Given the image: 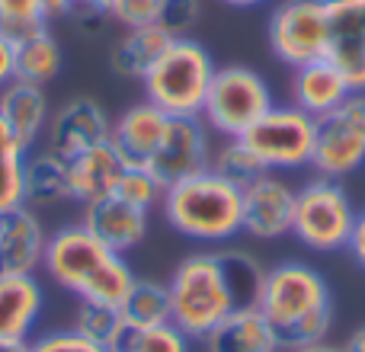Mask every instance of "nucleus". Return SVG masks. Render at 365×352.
<instances>
[{"label": "nucleus", "mask_w": 365, "mask_h": 352, "mask_svg": "<svg viewBox=\"0 0 365 352\" xmlns=\"http://www.w3.org/2000/svg\"><path fill=\"white\" fill-rule=\"evenodd\" d=\"M42 272L64 291L77 295V301H96L109 308H122L138 279L128 259L103 247L81 221L48 234Z\"/></svg>", "instance_id": "1"}, {"label": "nucleus", "mask_w": 365, "mask_h": 352, "mask_svg": "<svg viewBox=\"0 0 365 352\" xmlns=\"http://www.w3.org/2000/svg\"><path fill=\"white\" fill-rule=\"evenodd\" d=\"M164 221L173 234L205 247H225L244 234V189L208 167L164 189Z\"/></svg>", "instance_id": "2"}, {"label": "nucleus", "mask_w": 365, "mask_h": 352, "mask_svg": "<svg viewBox=\"0 0 365 352\" xmlns=\"http://www.w3.org/2000/svg\"><path fill=\"white\" fill-rule=\"evenodd\" d=\"M167 289H170V321L192 343H199L231 311H237L218 247L182 257L173 276L167 279Z\"/></svg>", "instance_id": "3"}, {"label": "nucleus", "mask_w": 365, "mask_h": 352, "mask_svg": "<svg viewBox=\"0 0 365 352\" xmlns=\"http://www.w3.org/2000/svg\"><path fill=\"white\" fill-rule=\"evenodd\" d=\"M218 64L205 51V45L192 36L170 38L164 55L145 74V100H151L167 115H202L212 77Z\"/></svg>", "instance_id": "4"}, {"label": "nucleus", "mask_w": 365, "mask_h": 352, "mask_svg": "<svg viewBox=\"0 0 365 352\" xmlns=\"http://www.w3.org/2000/svg\"><path fill=\"white\" fill-rule=\"evenodd\" d=\"M356 205L340 180L317 176L304 180L295 189V218L292 237L311 253H336L346 250L356 224Z\"/></svg>", "instance_id": "5"}, {"label": "nucleus", "mask_w": 365, "mask_h": 352, "mask_svg": "<svg viewBox=\"0 0 365 352\" xmlns=\"http://www.w3.org/2000/svg\"><path fill=\"white\" fill-rule=\"evenodd\" d=\"M272 106L276 96L263 74L244 64H225L212 77L202 106V122L221 138H244Z\"/></svg>", "instance_id": "6"}, {"label": "nucleus", "mask_w": 365, "mask_h": 352, "mask_svg": "<svg viewBox=\"0 0 365 352\" xmlns=\"http://www.w3.org/2000/svg\"><path fill=\"white\" fill-rule=\"evenodd\" d=\"M259 164L272 173L308 170L317 147V119L295 103H276L250 132L244 135Z\"/></svg>", "instance_id": "7"}, {"label": "nucleus", "mask_w": 365, "mask_h": 352, "mask_svg": "<svg viewBox=\"0 0 365 352\" xmlns=\"http://www.w3.org/2000/svg\"><path fill=\"white\" fill-rule=\"evenodd\" d=\"M330 304H334V291H330L327 276L304 259H282L269 266L257 298V308L276 330Z\"/></svg>", "instance_id": "8"}, {"label": "nucleus", "mask_w": 365, "mask_h": 352, "mask_svg": "<svg viewBox=\"0 0 365 352\" xmlns=\"http://www.w3.org/2000/svg\"><path fill=\"white\" fill-rule=\"evenodd\" d=\"M269 51L292 71L321 61L330 48L327 0H279L266 23Z\"/></svg>", "instance_id": "9"}, {"label": "nucleus", "mask_w": 365, "mask_h": 352, "mask_svg": "<svg viewBox=\"0 0 365 352\" xmlns=\"http://www.w3.org/2000/svg\"><path fill=\"white\" fill-rule=\"evenodd\" d=\"M365 167V93H349L334 113L317 119V147L311 170L346 180Z\"/></svg>", "instance_id": "10"}, {"label": "nucleus", "mask_w": 365, "mask_h": 352, "mask_svg": "<svg viewBox=\"0 0 365 352\" xmlns=\"http://www.w3.org/2000/svg\"><path fill=\"white\" fill-rule=\"evenodd\" d=\"M212 151V128L202 122V115H170L164 141L158 145L148 170L167 189L170 182L208 170Z\"/></svg>", "instance_id": "11"}, {"label": "nucleus", "mask_w": 365, "mask_h": 352, "mask_svg": "<svg viewBox=\"0 0 365 352\" xmlns=\"http://www.w3.org/2000/svg\"><path fill=\"white\" fill-rule=\"evenodd\" d=\"M295 189L282 173L266 170L244 186V234L253 240H282L292 234Z\"/></svg>", "instance_id": "12"}, {"label": "nucleus", "mask_w": 365, "mask_h": 352, "mask_svg": "<svg viewBox=\"0 0 365 352\" xmlns=\"http://www.w3.org/2000/svg\"><path fill=\"white\" fill-rule=\"evenodd\" d=\"M109 135H113V119L103 109V103H96L93 96H74L48 119L45 147L64 160H74L77 154L109 141Z\"/></svg>", "instance_id": "13"}, {"label": "nucleus", "mask_w": 365, "mask_h": 352, "mask_svg": "<svg viewBox=\"0 0 365 352\" xmlns=\"http://www.w3.org/2000/svg\"><path fill=\"white\" fill-rule=\"evenodd\" d=\"M81 224L100 240L103 247H109L119 257H128L135 247H141V240L148 237L151 227V212L122 202L119 195H103L87 205H81Z\"/></svg>", "instance_id": "14"}, {"label": "nucleus", "mask_w": 365, "mask_h": 352, "mask_svg": "<svg viewBox=\"0 0 365 352\" xmlns=\"http://www.w3.org/2000/svg\"><path fill=\"white\" fill-rule=\"evenodd\" d=\"M327 61L346 77L353 93H365V0H327Z\"/></svg>", "instance_id": "15"}, {"label": "nucleus", "mask_w": 365, "mask_h": 352, "mask_svg": "<svg viewBox=\"0 0 365 352\" xmlns=\"http://www.w3.org/2000/svg\"><path fill=\"white\" fill-rule=\"evenodd\" d=\"M48 231L36 208L13 205L0 212V272H42Z\"/></svg>", "instance_id": "16"}, {"label": "nucleus", "mask_w": 365, "mask_h": 352, "mask_svg": "<svg viewBox=\"0 0 365 352\" xmlns=\"http://www.w3.org/2000/svg\"><path fill=\"white\" fill-rule=\"evenodd\" d=\"M45 301L38 272H0V340L29 343L45 314Z\"/></svg>", "instance_id": "17"}, {"label": "nucleus", "mask_w": 365, "mask_h": 352, "mask_svg": "<svg viewBox=\"0 0 365 352\" xmlns=\"http://www.w3.org/2000/svg\"><path fill=\"white\" fill-rule=\"evenodd\" d=\"M167 122H170V115L154 106L151 100L132 103L119 119H113L109 141H113V147L122 154V160L128 167H148L158 145L164 141Z\"/></svg>", "instance_id": "18"}, {"label": "nucleus", "mask_w": 365, "mask_h": 352, "mask_svg": "<svg viewBox=\"0 0 365 352\" xmlns=\"http://www.w3.org/2000/svg\"><path fill=\"white\" fill-rule=\"evenodd\" d=\"M199 343H202V352H282L279 349L276 327L266 321L257 304L231 311Z\"/></svg>", "instance_id": "19"}, {"label": "nucleus", "mask_w": 365, "mask_h": 352, "mask_svg": "<svg viewBox=\"0 0 365 352\" xmlns=\"http://www.w3.org/2000/svg\"><path fill=\"white\" fill-rule=\"evenodd\" d=\"M125 160L113 147V141L90 147V151L77 154L74 160H68V180H71V202L87 205L93 199L115 192V182L125 173Z\"/></svg>", "instance_id": "20"}, {"label": "nucleus", "mask_w": 365, "mask_h": 352, "mask_svg": "<svg viewBox=\"0 0 365 352\" xmlns=\"http://www.w3.org/2000/svg\"><path fill=\"white\" fill-rule=\"evenodd\" d=\"M0 115L6 119V125L13 128L16 138L29 151H36L38 138L45 135L48 119H51L45 87L42 83H29V81H10L0 90Z\"/></svg>", "instance_id": "21"}, {"label": "nucleus", "mask_w": 365, "mask_h": 352, "mask_svg": "<svg viewBox=\"0 0 365 352\" xmlns=\"http://www.w3.org/2000/svg\"><path fill=\"white\" fill-rule=\"evenodd\" d=\"M349 93H353L349 81L327 58L302 64V68H295V74H292V103H295L298 109H304L308 115H314V119L334 113Z\"/></svg>", "instance_id": "22"}, {"label": "nucleus", "mask_w": 365, "mask_h": 352, "mask_svg": "<svg viewBox=\"0 0 365 352\" xmlns=\"http://www.w3.org/2000/svg\"><path fill=\"white\" fill-rule=\"evenodd\" d=\"M170 32L164 26H138V29H125V36L113 45L109 51V71L122 81H145V74L154 68L164 48L170 45Z\"/></svg>", "instance_id": "23"}, {"label": "nucleus", "mask_w": 365, "mask_h": 352, "mask_svg": "<svg viewBox=\"0 0 365 352\" xmlns=\"http://www.w3.org/2000/svg\"><path fill=\"white\" fill-rule=\"evenodd\" d=\"M23 202L29 208H51L58 202H71V180H68V160L58 157L55 151H29L23 173Z\"/></svg>", "instance_id": "24"}, {"label": "nucleus", "mask_w": 365, "mask_h": 352, "mask_svg": "<svg viewBox=\"0 0 365 352\" xmlns=\"http://www.w3.org/2000/svg\"><path fill=\"white\" fill-rule=\"evenodd\" d=\"M61 71V45H58L51 26L32 32L16 42V81L48 83Z\"/></svg>", "instance_id": "25"}, {"label": "nucleus", "mask_w": 365, "mask_h": 352, "mask_svg": "<svg viewBox=\"0 0 365 352\" xmlns=\"http://www.w3.org/2000/svg\"><path fill=\"white\" fill-rule=\"evenodd\" d=\"M122 317L132 327H158L170 321V289L158 279H135L128 298L122 301Z\"/></svg>", "instance_id": "26"}, {"label": "nucleus", "mask_w": 365, "mask_h": 352, "mask_svg": "<svg viewBox=\"0 0 365 352\" xmlns=\"http://www.w3.org/2000/svg\"><path fill=\"white\" fill-rule=\"evenodd\" d=\"M29 147L13 135L6 119L0 115V212L23 205V173Z\"/></svg>", "instance_id": "27"}, {"label": "nucleus", "mask_w": 365, "mask_h": 352, "mask_svg": "<svg viewBox=\"0 0 365 352\" xmlns=\"http://www.w3.org/2000/svg\"><path fill=\"white\" fill-rule=\"evenodd\" d=\"M208 167L240 189L266 173V167L259 164V157L250 151V145L244 138H221V145L212 151V164Z\"/></svg>", "instance_id": "28"}, {"label": "nucleus", "mask_w": 365, "mask_h": 352, "mask_svg": "<svg viewBox=\"0 0 365 352\" xmlns=\"http://www.w3.org/2000/svg\"><path fill=\"white\" fill-rule=\"evenodd\" d=\"M125 317L119 308H109V304H96V301H77L74 311V330L83 333L87 340L100 343L109 349V343L115 340V333L122 330Z\"/></svg>", "instance_id": "29"}, {"label": "nucleus", "mask_w": 365, "mask_h": 352, "mask_svg": "<svg viewBox=\"0 0 365 352\" xmlns=\"http://www.w3.org/2000/svg\"><path fill=\"white\" fill-rule=\"evenodd\" d=\"M48 26L45 0H0V32L13 42Z\"/></svg>", "instance_id": "30"}, {"label": "nucleus", "mask_w": 365, "mask_h": 352, "mask_svg": "<svg viewBox=\"0 0 365 352\" xmlns=\"http://www.w3.org/2000/svg\"><path fill=\"white\" fill-rule=\"evenodd\" d=\"M122 202L141 208V212H151V208H160V199H164V186L158 182L148 167H125V173L115 182V192Z\"/></svg>", "instance_id": "31"}, {"label": "nucleus", "mask_w": 365, "mask_h": 352, "mask_svg": "<svg viewBox=\"0 0 365 352\" xmlns=\"http://www.w3.org/2000/svg\"><path fill=\"white\" fill-rule=\"evenodd\" d=\"M330 327H334V304H330V308H321V311H311V314L302 317V321H295V323H289V327L276 330L279 349L292 352V349L324 343L330 336Z\"/></svg>", "instance_id": "32"}, {"label": "nucleus", "mask_w": 365, "mask_h": 352, "mask_svg": "<svg viewBox=\"0 0 365 352\" xmlns=\"http://www.w3.org/2000/svg\"><path fill=\"white\" fill-rule=\"evenodd\" d=\"M132 352H192V340L173 321H167L158 323V327L138 330Z\"/></svg>", "instance_id": "33"}, {"label": "nucleus", "mask_w": 365, "mask_h": 352, "mask_svg": "<svg viewBox=\"0 0 365 352\" xmlns=\"http://www.w3.org/2000/svg\"><path fill=\"white\" fill-rule=\"evenodd\" d=\"M29 352H109L100 343L87 340L83 333H77L74 327L64 330H42V333H32Z\"/></svg>", "instance_id": "34"}, {"label": "nucleus", "mask_w": 365, "mask_h": 352, "mask_svg": "<svg viewBox=\"0 0 365 352\" xmlns=\"http://www.w3.org/2000/svg\"><path fill=\"white\" fill-rule=\"evenodd\" d=\"M160 13H164V0H113L109 19L125 29H138V26H158Z\"/></svg>", "instance_id": "35"}, {"label": "nucleus", "mask_w": 365, "mask_h": 352, "mask_svg": "<svg viewBox=\"0 0 365 352\" xmlns=\"http://www.w3.org/2000/svg\"><path fill=\"white\" fill-rule=\"evenodd\" d=\"M202 16V0H164V13H160V26L170 32L173 38L189 36L192 26Z\"/></svg>", "instance_id": "36"}, {"label": "nucleus", "mask_w": 365, "mask_h": 352, "mask_svg": "<svg viewBox=\"0 0 365 352\" xmlns=\"http://www.w3.org/2000/svg\"><path fill=\"white\" fill-rule=\"evenodd\" d=\"M68 19L74 23V29L81 32V36H87V38H100L103 32H106V13H100V10H93V6H87V4H77L74 10L68 13Z\"/></svg>", "instance_id": "37"}, {"label": "nucleus", "mask_w": 365, "mask_h": 352, "mask_svg": "<svg viewBox=\"0 0 365 352\" xmlns=\"http://www.w3.org/2000/svg\"><path fill=\"white\" fill-rule=\"evenodd\" d=\"M16 81V42L0 32V90Z\"/></svg>", "instance_id": "38"}, {"label": "nucleus", "mask_w": 365, "mask_h": 352, "mask_svg": "<svg viewBox=\"0 0 365 352\" xmlns=\"http://www.w3.org/2000/svg\"><path fill=\"white\" fill-rule=\"evenodd\" d=\"M346 253L353 257L356 266H362L365 269V208L359 214H356V224H353V237H349V247Z\"/></svg>", "instance_id": "39"}, {"label": "nucleus", "mask_w": 365, "mask_h": 352, "mask_svg": "<svg viewBox=\"0 0 365 352\" xmlns=\"http://www.w3.org/2000/svg\"><path fill=\"white\" fill-rule=\"evenodd\" d=\"M77 4H81V0H45V13H48V23H55V19H68V13L74 10Z\"/></svg>", "instance_id": "40"}, {"label": "nucleus", "mask_w": 365, "mask_h": 352, "mask_svg": "<svg viewBox=\"0 0 365 352\" xmlns=\"http://www.w3.org/2000/svg\"><path fill=\"white\" fill-rule=\"evenodd\" d=\"M343 352H365V327H356L353 333L343 340Z\"/></svg>", "instance_id": "41"}, {"label": "nucleus", "mask_w": 365, "mask_h": 352, "mask_svg": "<svg viewBox=\"0 0 365 352\" xmlns=\"http://www.w3.org/2000/svg\"><path fill=\"white\" fill-rule=\"evenodd\" d=\"M292 352H343V346H334V343H314V346H302V349H292Z\"/></svg>", "instance_id": "42"}, {"label": "nucleus", "mask_w": 365, "mask_h": 352, "mask_svg": "<svg viewBox=\"0 0 365 352\" xmlns=\"http://www.w3.org/2000/svg\"><path fill=\"white\" fill-rule=\"evenodd\" d=\"M0 352H29V343H23V340H0Z\"/></svg>", "instance_id": "43"}, {"label": "nucleus", "mask_w": 365, "mask_h": 352, "mask_svg": "<svg viewBox=\"0 0 365 352\" xmlns=\"http://www.w3.org/2000/svg\"><path fill=\"white\" fill-rule=\"evenodd\" d=\"M81 4H87V6H93V10H100V13H106V16H109V10H113V0H81Z\"/></svg>", "instance_id": "44"}, {"label": "nucleus", "mask_w": 365, "mask_h": 352, "mask_svg": "<svg viewBox=\"0 0 365 352\" xmlns=\"http://www.w3.org/2000/svg\"><path fill=\"white\" fill-rule=\"evenodd\" d=\"M221 4L237 6V10H247V6H259V4H266V0H221Z\"/></svg>", "instance_id": "45"}]
</instances>
